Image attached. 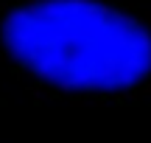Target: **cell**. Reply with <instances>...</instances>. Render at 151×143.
<instances>
[{"label":"cell","mask_w":151,"mask_h":143,"mask_svg":"<svg viewBox=\"0 0 151 143\" xmlns=\"http://www.w3.org/2000/svg\"><path fill=\"white\" fill-rule=\"evenodd\" d=\"M3 62L34 98L98 107L151 98V11L118 0H9Z\"/></svg>","instance_id":"obj_1"}]
</instances>
